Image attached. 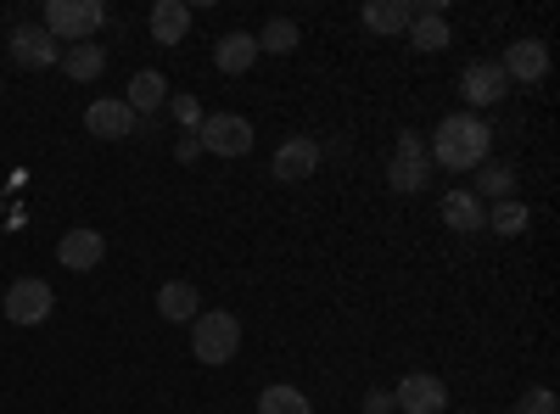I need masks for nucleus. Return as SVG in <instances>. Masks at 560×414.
Wrapping results in <instances>:
<instances>
[{"instance_id":"obj_9","label":"nucleus","mask_w":560,"mask_h":414,"mask_svg":"<svg viewBox=\"0 0 560 414\" xmlns=\"http://www.w3.org/2000/svg\"><path fill=\"white\" fill-rule=\"evenodd\" d=\"M102 258H107V236L102 229H68V236L57 241V263L62 269H73V274H90V269H102Z\"/></svg>"},{"instance_id":"obj_8","label":"nucleus","mask_w":560,"mask_h":414,"mask_svg":"<svg viewBox=\"0 0 560 414\" xmlns=\"http://www.w3.org/2000/svg\"><path fill=\"white\" fill-rule=\"evenodd\" d=\"M393 409H404V414H443V409H448V387H443L438 376H427V370H415V376L398 381Z\"/></svg>"},{"instance_id":"obj_27","label":"nucleus","mask_w":560,"mask_h":414,"mask_svg":"<svg viewBox=\"0 0 560 414\" xmlns=\"http://www.w3.org/2000/svg\"><path fill=\"white\" fill-rule=\"evenodd\" d=\"M168 113L197 134V123H202V102H197V96H174V102H168Z\"/></svg>"},{"instance_id":"obj_6","label":"nucleus","mask_w":560,"mask_h":414,"mask_svg":"<svg viewBox=\"0 0 560 414\" xmlns=\"http://www.w3.org/2000/svg\"><path fill=\"white\" fill-rule=\"evenodd\" d=\"M51 308H57V292L45 286V281H12V292H7V319L12 326H45L51 319Z\"/></svg>"},{"instance_id":"obj_20","label":"nucleus","mask_w":560,"mask_h":414,"mask_svg":"<svg viewBox=\"0 0 560 414\" xmlns=\"http://www.w3.org/2000/svg\"><path fill=\"white\" fill-rule=\"evenodd\" d=\"M409 23H415V7H404V0H370L364 7L370 34H409Z\"/></svg>"},{"instance_id":"obj_23","label":"nucleus","mask_w":560,"mask_h":414,"mask_svg":"<svg viewBox=\"0 0 560 414\" xmlns=\"http://www.w3.org/2000/svg\"><path fill=\"white\" fill-rule=\"evenodd\" d=\"M409 45H415V51H448L454 34H448V23H443L438 12H427V17L409 23Z\"/></svg>"},{"instance_id":"obj_21","label":"nucleus","mask_w":560,"mask_h":414,"mask_svg":"<svg viewBox=\"0 0 560 414\" xmlns=\"http://www.w3.org/2000/svg\"><path fill=\"white\" fill-rule=\"evenodd\" d=\"M253 39H258V51H269V57H292L298 51V23L292 17H269Z\"/></svg>"},{"instance_id":"obj_3","label":"nucleus","mask_w":560,"mask_h":414,"mask_svg":"<svg viewBox=\"0 0 560 414\" xmlns=\"http://www.w3.org/2000/svg\"><path fill=\"white\" fill-rule=\"evenodd\" d=\"M102 23H107L102 0H45V23L39 28L51 34L57 45H84Z\"/></svg>"},{"instance_id":"obj_22","label":"nucleus","mask_w":560,"mask_h":414,"mask_svg":"<svg viewBox=\"0 0 560 414\" xmlns=\"http://www.w3.org/2000/svg\"><path fill=\"white\" fill-rule=\"evenodd\" d=\"M527 224H533V213H527V202H516V197L488 208V229H493V236H527Z\"/></svg>"},{"instance_id":"obj_2","label":"nucleus","mask_w":560,"mask_h":414,"mask_svg":"<svg viewBox=\"0 0 560 414\" xmlns=\"http://www.w3.org/2000/svg\"><path fill=\"white\" fill-rule=\"evenodd\" d=\"M236 347H242V319L236 314H224V308H213V314H197L191 319V358L197 364H230L236 358Z\"/></svg>"},{"instance_id":"obj_14","label":"nucleus","mask_w":560,"mask_h":414,"mask_svg":"<svg viewBox=\"0 0 560 414\" xmlns=\"http://www.w3.org/2000/svg\"><path fill=\"white\" fill-rule=\"evenodd\" d=\"M163 102H168V79H163L158 68H140V73L129 79V90H124V107H129L135 118H152Z\"/></svg>"},{"instance_id":"obj_24","label":"nucleus","mask_w":560,"mask_h":414,"mask_svg":"<svg viewBox=\"0 0 560 414\" xmlns=\"http://www.w3.org/2000/svg\"><path fill=\"white\" fill-rule=\"evenodd\" d=\"M477 174H482V179H477V191H471L477 202H482V197H488V202H510V191H516V174H510L504 163H482Z\"/></svg>"},{"instance_id":"obj_12","label":"nucleus","mask_w":560,"mask_h":414,"mask_svg":"<svg viewBox=\"0 0 560 414\" xmlns=\"http://www.w3.org/2000/svg\"><path fill=\"white\" fill-rule=\"evenodd\" d=\"M269 168H275V179H287V186H303V179L319 168V146L308 141V134H292V141H280Z\"/></svg>"},{"instance_id":"obj_26","label":"nucleus","mask_w":560,"mask_h":414,"mask_svg":"<svg viewBox=\"0 0 560 414\" xmlns=\"http://www.w3.org/2000/svg\"><path fill=\"white\" fill-rule=\"evenodd\" d=\"M510 414H560V403H555V392H549V387H527Z\"/></svg>"},{"instance_id":"obj_4","label":"nucleus","mask_w":560,"mask_h":414,"mask_svg":"<svg viewBox=\"0 0 560 414\" xmlns=\"http://www.w3.org/2000/svg\"><path fill=\"white\" fill-rule=\"evenodd\" d=\"M427 179H432L427 134H398L393 163H387V186H393V197H415V191H427Z\"/></svg>"},{"instance_id":"obj_16","label":"nucleus","mask_w":560,"mask_h":414,"mask_svg":"<svg viewBox=\"0 0 560 414\" xmlns=\"http://www.w3.org/2000/svg\"><path fill=\"white\" fill-rule=\"evenodd\" d=\"M147 28H152L158 45H179L185 34H191V7H185V0H158L152 17H147Z\"/></svg>"},{"instance_id":"obj_13","label":"nucleus","mask_w":560,"mask_h":414,"mask_svg":"<svg viewBox=\"0 0 560 414\" xmlns=\"http://www.w3.org/2000/svg\"><path fill=\"white\" fill-rule=\"evenodd\" d=\"M57 57H62V45L45 34V28L23 23V28L12 34V62H18V68H34V73H39V68H51Z\"/></svg>"},{"instance_id":"obj_10","label":"nucleus","mask_w":560,"mask_h":414,"mask_svg":"<svg viewBox=\"0 0 560 414\" xmlns=\"http://www.w3.org/2000/svg\"><path fill=\"white\" fill-rule=\"evenodd\" d=\"M459 96L471 102V107H493V102L510 96V79H504L499 62H471V68L459 73Z\"/></svg>"},{"instance_id":"obj_18","label":"nucleus","mask_w":560,"mask_h":414,"mask_svg":"<svg viewBox=\"0 0 560 414\" xmlns=\"http://www.w3.org/2000/svg\"><path fill=\"white\" fill-rule=\"evenodd\" d=\"M443 224L459 229V236H477V229L488 224V208H482L471 191H448V197H443Z\"/></svg>"},{"instance_id":"obj_11","label":"nucleus","mask_w":560,"mask_h":414,"mask_svg":"<svg viewBox=\"0 0 560 414\" xmlns=\"http://www.w3.org/2000/svg\"><path fill=\"white\" fill-rule=\"evenodd\" d=\"M84 129H90V134H102V141H124V134L140 129V118H135L118 96H102V102H90V107H84Z\"/></svg>"},{"instance_id":"obj_15","label":"nucleus","mask_w":560,"mask_h":414,"mask_svg":"<svg viewBox=\"0 0 560 414\" xmlns=\"http://www.w3.org/2000/svg\"><path fill=\"white\" fill-rule=\"evenodd\" d=\"M158 314L168 319V326H191V319L202 314L197 286H191V281H168V286H158Z\"/></svg>"},{"instance_id":"obj_30","label":"nucleus","mask_w":560,"mask_h":414,"mask_svg":"<svg viewBox=\"0 0 560 414\" xmlns=\"http://www.w3.org/2000/svg\"><path fill=\"white\" fill-rule=\"evenodd\" d=\"M0 96H7V84H0Z\"/></svg>"},{"instance_id":"obj_17","label":"nucleus","mask_w":560,"mask_h":414,"mask_svg":"<svg viewBox=\"0 0 560 414\" xmlns=\"http://www.w3.org/2000/svg\"><path fill=\"white\" fill-rule=\"evenodd\" d=\"M253 62H258V39H253V34H242V28H236V34H224V39L213 45V68H219V73H230V79L247 73Z\"/></svg>"},{"instance_id":"obj_25","label":"nucleus","mask_w":560,"mask_h":414,"mask_svg":"<svg viewBox=\"0 0 560 414\" xmlns=\"http://www.w3.org/2000/svg\"><path fill=\"white\" fill-rule=\"evenodd\" d=\"M258 414H314V403L298 387H264L258 392Z\"/></svg>"},{"instance_id":"obj_19","label":"nucleus","mask_w":560,"mask_h":414,"mask_svg":"<svg viewBox=\"0 0 560 414\" xmlns=\"http://www.w3.org/2000/svg\"><path fill=\"white\" fill-rule=\"evenodd\" d=\"M62 73L73 79V84H90V79H102V68H107V51H102V45H62Z\"/></svg>"},{"instance_id":"obj_1","label":"nucleus","mask_w":560,"mask_h":414,"mask_svg":"<svg viewBox=\"0 0 560 414\" xmlns=\"http://www.w3.org/2000/svg\"><path fill=\"white\" fill-rule=\"evenodd\" d=\"M493 152V129L482 123V113H448L438 118V134L427 141V157L432 168H448V174H477Z\"/></svg>"},{"instance_id":"obj_5","label":"nucleus","mask_w":560,"mask_h":414,"mask_svg":"<svg viewBox=\"0 0 560 414\" xmlns=\"http://www.w3.org/2000/svg\"><path fill=\"white\" fill-rule=\"evenodd\" d=\"M197 141H202V152H213V157H247L258 134H253V123H247L242 113H213V118L197 123Z\"/></svg>"},{"instance_id":"obj_7","label":"nucleus","mask_w":560,"mask_h":414,"mask_svg":"<svg viewBox=\"0 0 560 414\" xmlns=\"http://www.w3.org/2000/svg\"><path fill=\"white\" fill-rule=\"evenodd\" d=\"M499 68H504V79L510 84H538L544 73H549V45L544 39H510L504 45V57H499Z\"/></svg>"},{"instance_id":"obj_28","label":"nucleus","mask_w":560,"mask_h":414,"mask_svg":"<svg viewBox=\"0 0 560 414\" xmlns=\"http://www.w3.org/2000/svg\"><path fill=\"white\" fill-rule=\"evenodd\" d=\"M387 409H393V392H370L364 398V414H387Z\"/></svg>"},{"instance_id":"obj_29","label":"nucleus","mask_w":560,"mask_h":414,"mask_svg":"<svg viewBox=\"0 0 560 414\" xmlns=\"http://www.w3.org/2000/svg\"><path fill=\"white\" fill-rule=\"evenodd\" d=\"M197 152H202V141H197V134H185V141H179V146H174V157H179V163H191V157H197Z\"/></svg>"}]
</instances>
